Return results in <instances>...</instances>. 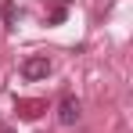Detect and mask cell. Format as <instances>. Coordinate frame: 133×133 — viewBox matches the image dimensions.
I'll use <instances>...</instances> for the list:
<instances>
[{
    "label": "cell",
    "instance_id": "obj_3",
    "mask_svg": "<svg viewBox=\"0 0 133 133\" xmlns=\"http://www.w3.org/2000/svg\"><path fill=\"white\" fill-rule=\"evenodd\" d=\"M15 111H18V119L32 122V119H40V115L47 111V104L43 101H25V97H18V101H15Z\"/></svg>",
    "mask_w": 133,
    "mask_h": 133
},
{
    "label": "cell",
    "instance_id": "obj_2",
    "mask_svg": "<svg viewBox=\"0 0 133 133\" xmlns=\"http://www.w3.org/2000/svg\"><path fill=\"white\" fill-rule=\"evenodd\" d=\"M58 122H61V126H76V122H79V101H76L72 94H65L61 104H58Z\"/></svg>",
    "mask_w": 133,
    "mask_h": 133
},
{
    "label": "cell",
    "instance_id": "obj_4",
    "mask_svg": "<svg viewBox=\"0 0 133 133\" xmlns=\"http://www.w3.org/2000/svg\"><path fill=\"white\" fill-rule=\"evenodd\" d=\"M4 22L15 25V4H11V0H4Z\"/></svg>",
    "mask_w": 133,
    "mask_h": 133
},
{
    "label": "cell",
    "instance_id": "obj_1",
    "mask_svg": "<svg viewBox=\"0 0 133 133\" xmlns=\"http://www.w3.org/2000/svg\"><path fill=\"white\" fill-rule=\"evenodd\" d=\"M22 76H25V79H47V76H50V58H47V54L25 58V61H22Z\"/></svg>",
    "mask_w": 133,
    "mask_h": 133
}]
</instances>
